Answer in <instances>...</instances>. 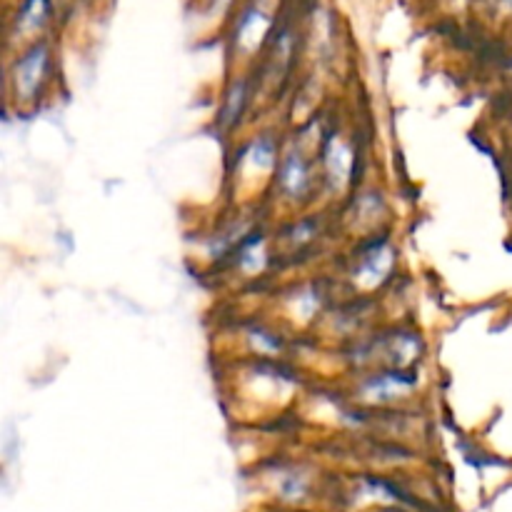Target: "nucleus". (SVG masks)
<instances>
[{
  "instance_id": "obj_1",
  "label": "nucleus",
  "mask_w": 512,
  "mask_h": 512,
  "mask_svg": "<svg viewBox=\"0 0 512 512\" xmlns=\"http://www.w3.org/2000/svg\"><path fill=\"white\" fill-rule=\"evenodd\" d=\"M48 65V48L45 45H33L23 58L15 65V80H18V90L23 93H35L40 83V75L45 73Z\"/></svg>"
},
{
  "instance_id": "obj_2",
  "label": "nucleus",
  "mask_w": 512,
  "mask_h": 512,
  "mask_svg": "<svg viewBox=\"0 0 512 512\" xmlns=\"http://www.w3.org/2000/svg\"><path fill=\"white\" fill-rule=\"evenodd\" d=\"M50 13V0H25L20 5V13H18V25L23 28H40L45 23Z\"/></svg>"
}]
</instances>
